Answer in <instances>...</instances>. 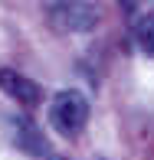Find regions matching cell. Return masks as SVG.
Returning <instances> with one entry per match:
<instances>
[{"mask_svg": "<svg viewBox=\"0 0 154 160\" xmlns=\"http://www.w3.org/2000/svg\"><path fill=\"white\" fill-rule=\"evenodd\" d=\"M98 23L92 0H56L49 7V26L56 33H89Z\"/></svg>", "mask_w": 154, "mask_h": 160, "instance_id": "2", "label": "cell"}, {"mask_svg": "<svg viewBox=\"0 0 154 160\" xmlns=\"http://www.w3.org/2000/svg\"><path fill=\"white\" fill-rule=\"evenodd\" d=\"M10 137H13V144H17L20 150H26V154H33V157H49L46 141H43L40 128H36L30 118H10Z\"/></svg>", "mask_w": 154, "mask_h": 160, "instance_id": "4", "label": "cell"}, {"mask_svg": "<svg viewBox=\"0 0 154 160\" xmlns=\"http://www.w3.org/2000/svg\"><path fill=\"white\" fill-rule=\"evenodd\" d=\"M118 3L125 7V10H135V0H118Z\"/></svg>", "mask_w": 154, "mask_h": 160, "instance_id": "6", "label": "cell"}, {"mask_svg": "<svg viewBox=\"0 0 154 160\" xmlns=\"http://www.w3.org/2000/svg\"><path fill=\"white\" fill-rule=\"evenodd\" d=\"M135 39H138V46H141L144 56H154V13H148V17L138 20V26H135Z\"/></svg>", "mask_w": 154, "mask_h": 160, "instance_id": "5", "label": "cell"}, {"mask_svg": "<svg viewBox=\"0 0 154 160\" xmlns=\"http://www.w3.org/2000/svg\"><path fill=\"white\" fill-rule=\"evenodd\" d=\"M0 92H7V95L17 101V105H23V108H33L36 101L43 98L40 85H36L33 78L20 75L17 69H0Z\"/></svg>", "mask_w": 154, "mask_h": 160, "instance_id": "3", "label": "cell"}, {"mask_svg": "<svg viewBox=\"0 0 154 160\" xmlns=\"http://www.w3.org/2000/svg\"><path fill=\"white\" fill-rule=\"evenodd\" d=\"M46 160H62V157H46Z\"/></svg>", "mask_w": 154, "mask_h": 160, "instance_id": "7", "label": "cell"}, {"mask_svg": "<svg viewBox=\"0 0 154 160\" xmlns=\"http://www.w3.org/2000/svg\"><path fill=\"white\" fill-rule=\"evenodd\" d=\"M85 121H89V101H85L82 92L66 88L49 101V124L59 131V134H66V137L82 134Z\"/></svg>", "mask_w": 154, "mask_h": 160, "instance_id": "1", "label": "cell"}]
</instances>
